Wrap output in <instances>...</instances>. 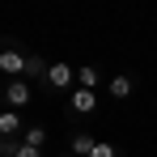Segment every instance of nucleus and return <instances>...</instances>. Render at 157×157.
<instances>
[{"instance_id": "nucleus-1", "label": "nucleus", "mask_w": 157, "mask_h": 157, "mask_svg": "<svg viewBox=\"0 0 157 157\" xmlns=\"http://www.w3.org/2000/svg\"><path fill=\"white\" fill-rule=\"evenodd\" d=\"M43 89H51V94H72V89H77V68H68V64H51Z\"/></svg>"}, {"instance_id": "nucleus-2", "label": "nucleus", "mask_w": 157, "mask_h": 157, "mask_svg": "<svg viewBox=\"0 0 157 157\" xmlns=\"http://www.w3.org/2000/svg\"><path fill=\"white\" fill-rule=\"evenodd\" d=\"M30 98H34L30 81H9V85H4V94H0L4 110H17V115H21V106H30Z\"/></svg>"}, {"instance_id": "nucleus-3", "label": "nucleus", "mask_w": 157, "mask_h": 157, "mask_svg": "<svg viewBox=\"0 0 157 157\" xmlns=\"http://www.w3.org/2000/svg\"><path fill=\"white\" fill-rule=\"evenodd\" d=\"M26 51H17V47H0V72L13 81H26Z\"/></svg>"}, {"instance_id": "nucleus-4", "label": "nucleus", "mask_w": 157, "mask_h": 157, "mask_svg": "<svg viewBox=\"0 0 157 157\" xmlns=\"http://www.w3.org/2000/svg\"><path fill=\"white\" fill-rule=\"evenodd\" d=\"M94 110H98V94H94V89H72V94H68V115H77V119H85V115H94Z\"/></svg>"}, {"instance_id": "nucleus-5", "label": "nucleus", "mask_w": 157, "mask_h": 157, "mask_svg": "<svg viewBox=\"0 0 157 157\" xmlns=\"http://www.w3.org/2000/svg\"><path fill=\"white\" fill-rule=\"evenodd\" d=\"M21 132H26V123L17 110H0V140H21Z\"/></svg>"}, {"instance_id": "nucleus-6", "label": "nucleus", "mask_w": 157, "mask_h": 157, "mask_svg": "<svg viewBox=\"0 0 157 157\" xmlns=\"http://www.w3.org/2000/svg\"><path fill=\"white\" fill-rule=\"evenodd\" d=\"M132 89H136V81H132L128 72H119V77H110V81H106V98H115V102L132 98Z\"/></svg>"}, {"instance_id": "nucleus-7", "label": "nucleus", "mask_w": 157, "mask_h": 157, "mask_svg": "<svg viewBox=\"0 0 157 157\" xmlns=\"http://www.w3.org/2000/svg\"><path fill=\"white\" fill-rule=\"evenodd\" d=\"M94 149H98V136H94V132H85V128L72 132V149H68L72 157H89Z\"/></svg>"}, {"instance_id": "nucleus-8", "label": "nucleus", "mask_w": 157, "mask_h": 157, "mask_svg": "<svg viewBox=\"0 0 157 157\" xmlns=\"http://www.w3.org/2000/svg\"><path fill=\"white\" fill-rule=\"evenodd\" d=\"M47 72H51V59H43V55L34 51L26 59V81H34V85H43V81H47Z\"/></svg>"}, {"instance_id": "nucleus-9", "label": "nucleus", "mask_w": 157, "mask_h": 157, "mask_svg": "<svg viewBox=\"0 0 157 157\" xmlns=\"http://www.w3.org/2000/svg\"><path fill=\"white\" fill-rule=\"evenodd\" d=\"M77 85H81V89H94V94H98V85H102V68H94V64L77 68Z\"/></svg>"}, {"instance_id": "nucleus-10", "label": "nucleus", "mask_w": 157, "mask_h": 157, "mask_svg": "<svg viewBox=\"0 0 157 157\" xmlns=\"http://www.w3.org/2000/svg\"><path fill=\"white\" fill-rule=\"evenodd\" d=\"M21 140H26V144H34V149H43V140H47V128H43V123H30V128L21 132Z\"/></svg>"}, {"instance_id": "nucleus-11", "label": "nucleus", "mask_w": 157, "mask_h": 157, "mask_svg": "<svg viewBox=\"0 0 157 157\" xmlns=\"http://www.w3.org/2000/svg\"><path fill=\"white\" fill-rule=\"evenodd\" d=\"M89 157H123V153H119V149H115L110 140H98V149H94Z\"/></svg>"}, {"instance_id": "nucleus-12", "label": "nucleus", "mask_w": 157, "mask_h": 157, "mask_svg": "<svg viewBox=\"0 0 157 157\" xmlns=\"http://www.w3.org/2000/svg\"><path fill=\"white\" fill-rule=\"evenodd\" d=\"M13 157H43V149H34V144H26V140H21V144H17V153Z\"/></svg>"}, {"instance_id": "nucleus-13", "label": "nucleus", "mask_w": 157, "mask_h": 157, "mask_svg": "<svg viewBox=\"0 0 157 157\" xmlns=\"http://www.w3.org/2000/svg\"><path fill=\"white\" fill-rule=\"evenodd\" d=\"M64 157H72V153H64Z\"/></svg>"}]
</instances>
